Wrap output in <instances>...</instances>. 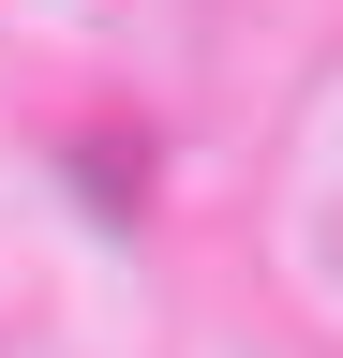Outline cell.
Masks as SVG:
<instances>
[{"mask_svg": "<svg viewBox=\"0 0 343 358\" xmlns=\"http://www.w3.org/2000/svg\"><path fill=\"white\" fill-rule=\"evenodd\" d=\"M149 164H164L149 120H75V134H60V179H75L105 224H149Z\"/></svg>", "mask_w": 343, "mask_h": 358, "instance_id": "obj_1", "label": "cell"}, {"mask_svg": "<svg viewBox=\"0 0 343 358\" xmlns=\"http://www.w3.org/2000/svg\"><path fill=\"white\" fill-rule=\"evenodd\" d=\"M0 358H30V343H0Z\"/></svg>", "mask_w": 343, "mask_h": 358, "instance_id": "obj_2", "label": "cell"}]
</instances>
